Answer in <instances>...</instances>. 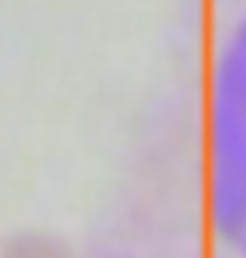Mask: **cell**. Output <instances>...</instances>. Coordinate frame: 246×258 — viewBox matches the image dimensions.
Listing matches in <instances>:
<instances>
[{"mask_svg": "<svg viewBox=\"0 0 246 258\" xmlns=\"http://www.w3.org/2000/svg\"><path fill=\"white\" fill-rule=\"evenodd\" d=\"M205 195L210 224L234 258H246V0L222 20L205 81Z\"/></svg>", "mask_w": 246, "mask_h": 258, "instance_id": "6da1fadb", "label": "cell"}]
</instances>
